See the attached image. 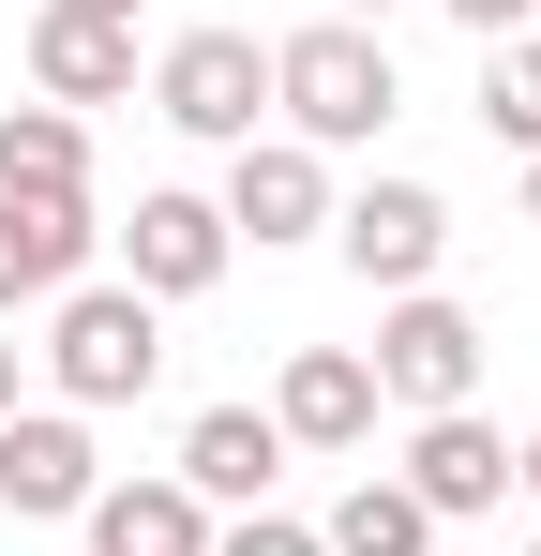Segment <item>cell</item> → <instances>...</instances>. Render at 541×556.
Returning <instances> with one entry per match:
<instances>
[{"instance_id":"obj_1","label":"cell","mask_w":541,"mask_h":556,"mask_svg":"<svg viewBox=\"0 0 541 556\" xmlns=\"http://www.w3.org/2000/svg\"><path fill=\"white\" fill-rule=\"evenodd\" d=\"M391 105H406V76H391V46H376L361 15H316V30L270 46V121H286L301 151H376Z\"/></svg>"},{"instance_id":"obj_2","label":"cell","mask_w":541,"mask_h":556,"mask_svg":"<svg viewBox=\"0 0 541 556\" xmlns=\"http://www.w3.org/2000/svg\"><path fill=\"white\" fill-rule=\"evenodd\" d=\"M30 362H46V391H61L76 421H90V406H136V391L166 376V316H151L136 286H61Z\"/></svg>"},{"instance_id":"obj_3","label":"cell","mask_w":541,"mask_h":556,"mask_svg":"<svg viewBox=\"0 0 541 556\" xmlns=\"http://www.w3.org/2000/svg\"><path fill=\"white\" fill-rule=\"evenodd\" d=\"M376 406H406V421H437V406H481V316L437 301V286H406V301H376Z\"/></svg>"},{"instance_id":"obj_4","label":"cell","mask_w":541,"mask_h":556,"mask_svg":"<svg viewBox=\"0 0 541 556\" xmlns=\"http://www.w3.org/2000/svg\"><path fill=\"white\" fill-rule=\"evenodd\" d=\"M151 105H166L196 151H241V136H270V46L256 30H180L166 61H151Z\"/></svg>"},{"instance_id":"obj_5","label":"cell","mask_w":541,"mask_h":556,"mask_svg":"<svg viewBox=\"0 0 541 556\" xmlns=\"http://www.w3.org/2000/svg\"><path fill=\"white\" fill-rule=\"evenodd\" d=\"M331 256H347L376 301L437 286V256H451V195H437V181H361V195H331Z\"/></svg>"},{"instance_id":"obj_6","label":"cell","mask_w":541,"mask_h":556,"mask_svg":"<svg viewBox=\"0 0 541 556\" xmlns=\"http://www.w3.org/2000/svg\"><path fill=\"white\" fill-rule=\"evenodd\" d=\"M211 211H226V241H256V256H286V241H331V151H301V136H241Z\"/></svg>"},{"instance_id":"obj_7","label":"cell","mask_w":541,"mask_h":556,"mask_svg":"<svg viewBox=\"0 0 541 556\" xmlns=\"http://www.w3.org/2000/svg\"><path fill=\"white\" fill-rule=\"evenodd\" d=\"M226 256H241V241H226V211H211V195H180V181H151V195H136V226H121V286H136L151 316H166V301H211Z\"/></svg>"},{"instance_id":"obj_8","label":"cell","mask_w":541,"mask_h":556,"mask_svg":"<svg viewBox=\"0 0 541 556\" xmlns=\"http://www.w3.org/2000/svg\"><path fill=\"white\" fill-rule=\"evenodd\" d=\"M90 481H105V452H90L76 406H15V421H0V511H15V527H76Z\"/></svg>"},{"instance_id":"obj_9","label":"cell","mask_w":541,"mask_h":556,"mask_svg":"<svg viewBox=\"0 0 541 556\" xmlns=\"http://www.w3.org/2000/svg\"><path fill=\"white\" fill-rule=\"evenodd\" d=\"M437 527H466V511H496L512 496V437L481 421V406H437V421H406V466H391Z\"/></svg>"},{"instance_id":"obj_10","label":"cell","mask_w":541,"mask_h":556,"mask_svg":"<svg viewBox=\"0 0 541 556\" xmlns=\"http://www.w3.org/2000/svg\"><path fill=\"white\" fill-rule=\"evenodd\" d=\"M166 481L196 496V511H270V481H286V437H270V406H196Z\"/></svg>"},{"instance_id":"obj_11","label":"cell","mask_w":541,"mask_h":556,"mask_svg":"<svg viewBox=\"0 0 541 556\" xmlns=\"http://www.w3.org/2000/svg\"><path fill=\"white\" fill-rule=\"evenodd\" d=\"M121 91H136V15L46 0L30 15V105H121Z\"/></svg>"},{"instance_id":"obj_12","label":"cell","mask_w":541,"mask_h":556,"mask_svg":"<svg viewBox=\"0 0 541 556\" xmlns=\"http://www.w3.org/2000/svg\"><path fill=\"white\" fill-rule=\"evenodd\" d=\"M90 195H0V331H15V301H61L90 286Z\"/></svg>"},{"instance_id":"obj_13","label":"cell","mask_w":541,"mask_h":556,"mask_svg":"<svg viewBox=\"0 0 541 556\" xmlns=\"http://www.w3.org/2000/svg\"><path fill=\"white\" fill-rule=\"evenodd\" d=\"M270 437L286 452H361L376 437V362L361 346H301V362L270 376Z\"/></svg>"},{"instance_id":"obj_14","label":"cell","mask_w":541,"mask_h":556,"mask_svg":"<svg viewBox=\"0 0 541 556\" xmlns=\"http://www.w3.org/2000/svg\"><path fill=\"white\" fill-rule=\"evenodd\" d=\"M90 556H211V511H196V496H180L166 466H151V481H90Z\"/></svg>"},{"instance_id":"obj_15","label":"cell","mask_w":541,"mask_h":556,"mask_svg":"<svg viewBox=\"0 0 541 556\" xmlns=\"http://www.w3.org/2000/svg\"><path fill=\"white\" fill-rule=\"evenodd\" d=\"M0 195H90V121L76 105H0Z\"/></svg>"},{"instance_id":"obj_16","label":"cell","mask_w":541,"mask_h":556,"mask_svg":"<svg viewBox=\"0 0 541 556\" xmlns=\"http://www.w3.org/2000/svg\"><path fill=\"white\" fill-rule=\"evenodd\" d=\"M316 556H437V511H422L391 466H361L347 496H331V527H316Z\"/></svg>"},{"instance_id":"obj_17","label":"cell","mask_w":541,"mask_h":556,"mask_svg":"<svg viewBox=\"0 0 541 556\" xmlns=\"http://www.w3.org/2000/svg\"><path fill=\"white\" fill-rule=\"evenodd\" d=\"M481 121H496L512 151H541V30H512V46H481Z\"/></svg>"},{"instance_id":"obj_18","label":"cell","mask_w":541,"mask_h":556,"mask_svg":"<svg viewBox=\"0 0 541 556\" xmlns=\"http://www.w3.org/2000/svg\"><path fill=\"white\" fill-rule=\"evenodd\" d=\"M211 556H316V527H286V511H241V527H211Z\"/></svg>"},{"instance_id":"obj_19","label":"cell","mask_w":541,"mask_h":556,"mask_svg":"<svg viewBox=\"0 0 541 556\" xmlns=\"http://www.w3.org/2000/svg\"><path fill=\"white\" fill-rule=\"evenodd\" d=\"M437 15H451V30H481V46H512V30H527L541 0H437Z\"/></svg>"},{"instance_id":"obj_20","label":"cell","mask_w":541,"mask_h":556,"mask_svg":"<svg viewBox=\"0 0 541 556\" xmlns=\"http://www.w3.org/2000/svg\"><path fill=\"white\" fill-rule=\"evenodd\" d=\"M512 496H541V421H527V437H512Z\"/></svg>"},{"instance_id":"obj_21","label":"cell","mask_w":541,"mask_h":556,"mask_svg":"<svg viewBox=\"0 0 541 556\" xmlns=\"http://www.w3.org/2000/svg\"><path fill=\"white\" fill-rule=\"evenodd\" d=\"M15 376H30V346H15V331H0V421H15Z\"/></svg>"},{"instance_id":"obj_22","label":"cell","mask_w":541,"mask_h":556,"mask_svg":"<svg viewBox=\"0 0 541 556\" xmlns=\"http://www.w3.org/2000/svg\"><path fill=\"white\" fill-rule=\"evenodd\" d=\"M76 15H151V0H76Z\"/></svg>"},{"instance_id":"obj_23","label":"cell","mask_w":541,"mask_h":556,"mask_svg":"<svg viewBox=\"0 0 541 556\" xmlns=\"http://www.w3.org/2000/svg\"><path fill=\"white\" fill-rule=\"evenodd\" d=\"M527 226H541V151H527Z\"/></svg>"},{"instance_id":"obj_24","label":"cell","mask_w":541,"mask_h":556,"mask_svg":"<svg viewBox=\"0 0 541 556\" xmlns=\"http://www.w3.org/2000/svg\"><path fill=\"white\" fill-rule=\"evenodd\" d=\"M347 15H391V0H347Z\"/></svg>"},{"instance_id":"obj_25","label":"cell","mask_w":541,"mask_h":556,"mask_svg":"<svg viewBox=\"0 0 541 556\" xmlns=\"http://www.w3.org/2000/svg\"><path fill=\"white\" fill-rule=\"evenodd\" d=\"M512 556H541V542H512Z\"/></svg>"}]
</instances>
